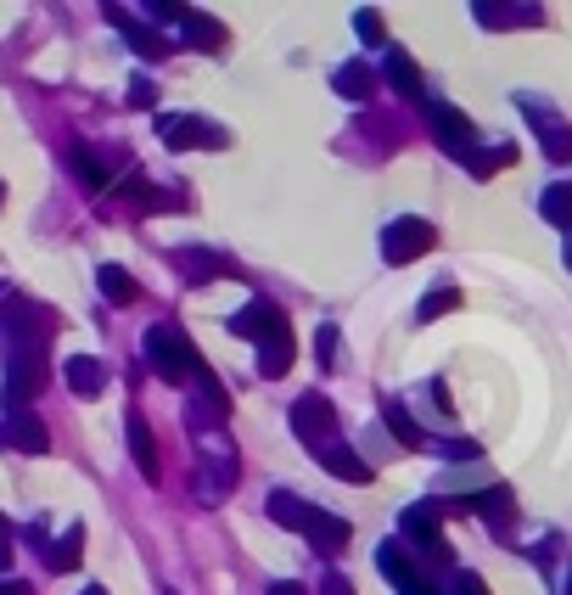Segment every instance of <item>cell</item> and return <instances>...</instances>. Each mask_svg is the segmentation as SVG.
Masks as SVG:
<instances>
[{
    "label": "cell",
    "mask_w": 572,
    "mask_h": 595,
    "mask_svg": "<svg viewBox=\"0 0 572 595\" xmlns=\"http://www.w3.org/2000/svg\"><path fill=\"white\" fill-rule=\"evenodd\" d=\"M421 248H432V230H427V225H416V219L393 225V242H387L393 258H410V253H421Z\"/></svg>",
    "instance_id": "cell-1"
},
{
    "label": "cell",
    "mask_w": 572,
    "mask_h": 595,
    "mask_svg": "<svg viewBox=\"0 0 572 595\" xmlns=\"http://www.w3.org/2000/svg\"><path fill=\"white\" fill-rule=\"evenodd\" d=\"M101 281H107V292H113V298H129V292H135V287L124 281V270H107V276H101Z\"/></svg>",
    "instance_id": "cell-2"
}]
</instances>
